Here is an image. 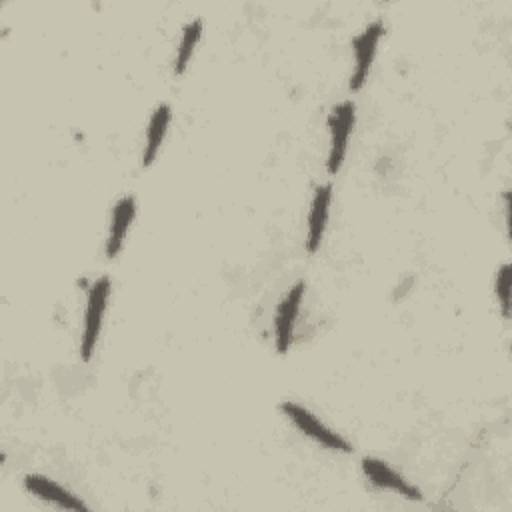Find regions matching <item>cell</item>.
I'll return each mask as SVG.
<instances>
[{
  "label": "cell",
  "mask_w": 512,
  "mask_h": 512,
  "mask_svg": "<svg viewBox=\"0 0 512 512\" xmlns=\"http://www.w3.org/2000/svg\"><path fill=\"white\" fill-rule=\"evenodd\" d=\"M200 38H202V18H194L182 28V36H180V44H178L176 60H174V74L176 76L186 72Z\"/></svg>",
  "instance_id": "11"
},
{
  "label": "cell",
  "mask_w": 512,
  "mask_h": 512,
  "mask_svg": "<svg viewBox=\"0 0 512 512\" xmlns=\"http://www.w3.org/2000/svg\"><path fill=\"white\" fill-rule=\"evenodd\" d=\"M108 296H110V280H108V276H102L90 286L88 296H86L84 330H82V338H80V358L84 362H90V358L96 350V342H98L106 306H108Z\"/></svg>",
  "instance_id": "2"
},
{
  "label": "cell",
  "mask_w": 512,
  "mask_h": 512,
  "mask_svg": "<svg viewBox=\"0 0 512 512\" xmlns=\"http://www.w3.org/2000/svg\"><path fill=\"white\" fill-rule=\"evenodd\" d=\"M170 116H172V110L168 104H158L148 120V128H146V142H144V152H142V166L148 168L158 152H160V146L166 138V132H168V124H170Z\"/></svg>",
  "instance_id": "10"
},
{
  "label": "cell",
  "mask_w": 512,
  "mask_h": 512,
  "mask_svg": "<svg viewBox=\"0 0 512 512\" xmlns=\"http://www.w3.org/2000/svg\"><path fill=\"white\" fill-rule=\"evenodd\" d=\"M330 202H332V184H322L314 190L310 212H308V232H306V250L314 254L324 238L328 216H330Z\"/></svg>",
  "instance_id": "8"
},
{
  "label": "cell",
  "mask_w": 512,
  "mask_h": 512,
  "mask_svg": "<svg viewBox=\"0 0 512 512\" xmlns=\"http://www.w3.org/2000/svg\"><path fill=\"white\" fill-rule=\"evenodd\" d=\"M384 24L382 20H374L370 22L356 38H354V70L350 76V90L358 92L362 90V86L368 80L376 50H378V42L384 36Z\"/></svg>",
  "instance_id": "4"
},
{
  "label": "cell",
  "mask_w": 512,
  "mask_h": 512,
  "mask_svg": "<svg viewBox=\"0 0 512 512\" xmlns=\"http://www.w3.org/2000/svg\"><path fill=\"white\" fill-rule=\"evenodd\" d=\"M304 282L298 280L292 288H288V292L282 296L278 308H276V318H274V342H276V350L280 354H286L292 346V338H294V326H296V318L300 312V304L304 298Z\"/></svg>",
  "instance_id": "5"
},
{
  "label": "cell",
  "mask_w": 512,
  "mask_h": 512,
  "mask_svg": "<svg viewBox=\"0 0 512 512\" xmlns=\"http://www.w3.org/2000/svg\"><path fill=\"white\" fill-rule=\"evenodd\" d=\"M362 466V472L364 476L368 478L370 484H374L376 488H382V490H390L402 498H408V500H422V492L410 484L402 474H398L388 462L380 460V458H362L360 462Z\"/></svg>",
  "instance_id": "6"
},
{
  "label": "cell",
  "mask_w": 512,
  "mask_h": 512,
  "mask_svg": "<svg viewBox=\"0 0 512 512\" xmlns=\"http://www.w3.org/2000/svg\"><path fill=\"white\" fill-rule=\"evenodd\" d=\"M282 414L294 424V428L298 432H302L304 436L312 438L316 444H320L326 450L332 452H342V454H350L352 446L348 444L346 438H342L338 432H334L332 428H328L316 414H312L308 408L296 404V402H282L280 404Z\"/></svg>",
  "instance_id": "1"
},
{
  "label": "cell",
  "mask_w": 512,
  "mask_h": 512,
  "mask_svg": "<svg viewBox=\"0 0 512 512\" xmlns=\"http://www.w3.org/2000/svg\"><path fill=\"white\" fill-rule=\"evenodd\" d=\"M136 216V200L134 196H122L114 208H112V218H110V230L106 238V256L114 258L124 246L126 234L134 222Z\"/></svg>",
  "instance_id": "9"
},
{
  "label": "cell",
  "mask_w": 512,
  "mask_h": 512,
  "mask_svg": "<svg viewBox=\"0 0 512 512\" xmlns=\"http://www.w3.org/2000/svg\"><path fill=\"white\" fill-rule=\"evenodd\" d=\"M510 264H502L496 272V298L500 302L502 308V316L510 318V284H512V272H510Z\"/></svg>",
  "instance_id": "12"
},
{
  "label": "cell",
  "mask_w": 512,
  "mask_h": 512,
  "mask_svg": "<svg viewBox=\"0 0 512 512\" xmlns=\"http://www.w3.org/2000/svg\"><path fill=\"white\" fill-rule=\"evenodd\" d=\"M356 118V106L352 100H344L338 106L332 108L328 118L330 128V142H328V158H326V172L330 176H336L342 168V162L346 158L348 150V138L354 126Z\"/></svg>",
  "instance_id": "3"
},
{
  "label": "cell",
  "mask_w": 512,
  "mask_h": 512,
  "mask_svg": "<svg viewBox=\"0 0 512 512\" xmlns=\"http://www.w3.org/2000/svg\"><path fill=\"white\" fill-rule=\"evenodd\" d=\"M24 488L38 500L48 502L60 510H88V506L78 496H74L72 492H68L66 488H62L60 484H56L54 480H50L46 476L26 474Z\"/></svg>",
  "instance_id": "7"
}]
</instances>
